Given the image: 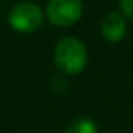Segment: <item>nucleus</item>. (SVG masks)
Listing matches in <instances>:
<instances>
[{"label":"nucleus","instance_id":"obj_1","mask_svg":"<svg viewBox=\"0 0 133 133\" xmlns=\"http://www.w3.org/2000/svg\"><path fill=\"white\" fill-rule=\"evenodd\" d=\"M88 63V52L77 38H64L55 47V66L68 75H75L85 69Z\"/></svg>","mask_w":133,"mask_h":133},{"label":"nucleus","instance_id":"obj_2","mask_svg":"<svg viewBox=\"0 0 133 133\" xmlns=\"http://www.w3.org/2000/svg\"><path fill=\"white\" fill-rule=\"evenodd\" d=\"M42 21H44L42 10L36 3H30V2L17 3L10 11L8 16L10 25L21 33H31L38 30L42 25Z\"/></svg>","mask_w":133,"mask_h":133},{"label":"nucleus","instance_id":"obj_4","mask_svg":"<svg viewBox=\"0 0 133 133\" xmlns=\"http://www.w3.org/2000/svg\"><path fill=\"white\" fill-rule=\"evenodd\" d=\"M127 33V25L124 17L116 13L111 11L108 13L103 21H102V35L108 42H119Z\"/></svg>","mask_w":133,"mask_h":133},{"label":"nucleus","instance_id":"obj_5","mask_svg":"<svg viewBox=\"0 0 133 133\" xmlns=\"http://www.w3.org/2000/svg\"><path fill=\"white\" fill-rule=\"evenodd\" d=\"M66 133H97V125L88 117H78L68 125Z\"/></svg>","mask_w":133,"mask_h":133},{"label":"nucleus","instance_id":"obj_6","mask_svg":"<svg viewBox=\"0 0 133 133\" xmlns=\"http://www.w3.org/2000/svg\"><path fill=\"white\" fill-rule=\"evenodd\" d=\"M121 10L128 19L133 21V0H121Z\"/></svg>","mask_w":133,"mask_h":133},{"label":"nucleus","instance_id":"obj_3","mask_svg":"<svg viewBox=\"0 0 133 133\" xmlns=\"http://www.w3.org/2000/svg\"><path fill=\"white\" fill-rule=\"evenodd\" d=\"M82 14V0H50L47 5V17L58 27H69L75 24Z\"/></svg>","mask_w":133,"mask_h":133}]
</instances>
